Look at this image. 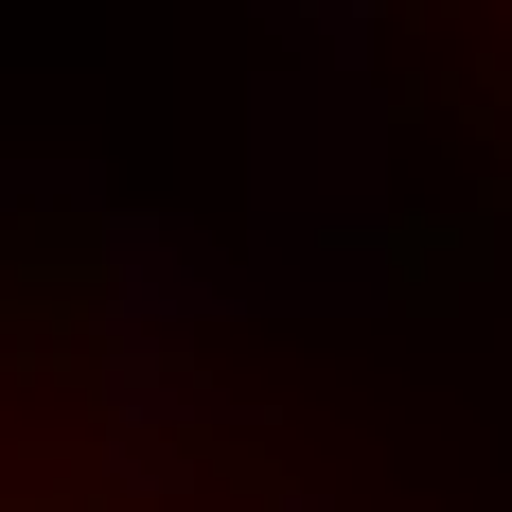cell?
Wrapping results in <instances>:
<instances>
[{
  "mask_svg": "<svg viewBox=\"0 0 512 512\" xmlns=\"http://www.w3.org/2000/svg\"><path fill=\"white\" fill-rule=\"evenodd\" d=\"M0 512H389L177 212L0 142Z\"/></svg>",
  "mask_w": 512,
  "mask_h": 512,
  "instance_id": "obj_1",
  "label": "cell"
},
{
  "mask_svg": "<svg viewBox=\"0 0 512 512\" xmlns=\"http://www.w3.org/2000/svg\"><path fill=\"white\" fill-rule=\"evenodd\" d=\"M336 248L512 318V0H212Z\"/></svg>",
  "mask_w": 512,
  "mask_h": 512,
  "instance_id": "obj_2",
  "label": "cell"
}]
</instances>
